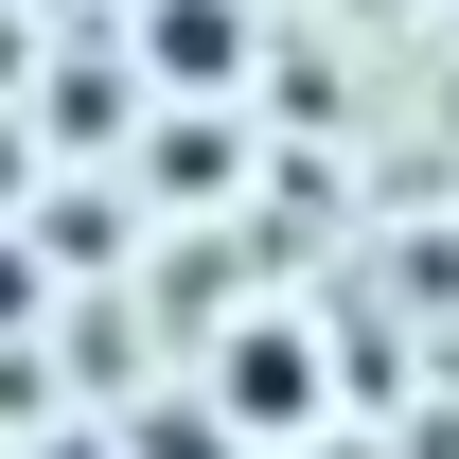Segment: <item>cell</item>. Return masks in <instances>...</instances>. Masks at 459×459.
<instances>
[{"label": "cell", "mask_w": 459, "mask_h": 459, "mask_svg": "<svg viewBox=\"0 0 459 459\" xmlns=\"http://www.w3.org/2000/svg\"><path fill=\"white\" fill-rule=\"evenodd\" d=\"M230 54H247V18H230V0H160V71L230 89Z\"/></svg>", "instance_id": "1"}]
</instances>
